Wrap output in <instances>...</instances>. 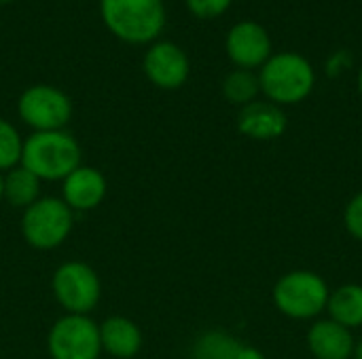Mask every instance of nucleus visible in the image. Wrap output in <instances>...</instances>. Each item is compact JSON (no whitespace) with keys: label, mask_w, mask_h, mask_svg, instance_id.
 I'll list each match as a JSON object with an SVG mask.
<instances>
[{"label":"nucleus","mask_w":362,"mask_h":359,"mask_svg":"<svg viewBox=\"0 0 362 359\" xmlns=\"http://www.w3.org/2000/svg\"><path fill=\"white\" fill-rule=\"evenodd\" d=\"M257 74L263 99L274 102L280 108L305 102L316 87L312 61L295 51L274 53Z\"/></svg>","instance_id":"f257e3e1"},{"label":"nucleus","mask_w":362,"mask_h":359,"mask_svg":"<svg viewBox=\"0 0 362 359\" xmlns=\"http://www.w3.org/2000/svg\"><path fill=\"white\" fill-rule=\"evenodd\" d=\"M21 165L40 182H62L83 165V150L68 129L36 131L23 140Z\"/></svg>","instance_id":"f03ea898"},{"label":"nucleus","mask_w":362,"mask_h":359,"mask_svg":"<svg viewBox=\"0 0 362 359\" xmlns=\"http://www.w3.org/2000/svg\"><path fill=\"white\" fill-rule=\"evenodd\" d=\"M100 17L125 44H153L168 21L163 0H100Z\"/></svg>","instance_id":"7ed1b4c3"},{"label":"nucleus","mask_w":362,"mask_h":359,"mask_svg":"<svg viewBox=\"0 0 362 359\" xmlns=\"http://www.w3.org/2000/svg\"><path fill=\"white\" fill-rule=\"evenodd\" d=\"M331 288L327 279L308 269H295L284 273L272 290L274 307L288 320L314 322L327 311Z\"/></svg>","instance_id":"20e7f679"},{"label":"nucleus","mask_w":362,"mask_h":359,"mask_svg":"<svg viewBox=\"0 0 362 359\" xmlns=\"http://www.w3.org/2000/svg\"><path fill=\"white\" fill-rule=\"evenodd\" d=\"M19 229L30 248L38 252H51L62 248L72 235L74 212L62 201V197H40L21 212Z\"/></svg>","instance_id":"39448f33"},{"label":"nucleus","mask_w":362,"mask_h":359,"mask_svg":"<svg viewBox=\"0 0 362 359\" xmlns=\"http://www.w3.org/2000/svg\"><path fill=\"white\" fill-rule=\"evenodd\" d=\"M51 292L64 313L91 315L102 300V279L83 260H66L51 275Z\"/></svg>","instance_id":"423d86ee"},{"label":"nucleus","mask_w":362,"mask_h":359,"mask_svg":"<svg viewBox=\"0 0 362 359\" xmlns=\"http://www.w3.org/2000/svg\"><path fill=\"white\" fill-rule=\"evenodd\" d=\"M72 99L66 91L53 85H32L17 97L19 121L36 131H59L72 121Z\"/></svg>","instance_id":"0eeeda50"},{"label":"nucleus","mask_w":362,"mask_h":359,"mask_svg":"<svg viewBox=\"0 0 362 359\" xmlns=\"http://www.w3.org/2000/svg\"><path fill=\"white\" fill-rule=\"evenodd\" d=\"M47 351L51 359H100V324L91 315L64 313L49 328Z\"/></svg>","instance_id":"6e6552de"},{"label":"nucleus","mask_w":362,"mask_h":359,"mask_svg":"<svg viewBox=\"0 0 362 359\" xmlns=\"http://www.w3.org/2000/svg\"><path fill=\"white\" fill-rule=\"evenodd\" d=\"M142 72L151 85L163 91L180 89L191 74V61L182 47L172 40H155L142 57Z\"/></svg>","instance_id":"1a4fd4ad"},{"label":"nucleus","mask_w":362,"mask_h":359,"mask_svg":"<svg viewBox=\"0 0 362 359\" xmlns=\"http://www.w3.org/2000/svg\"><path fill=\"white\" fill-rule=\"evenodd\" d=\"M227 57L235 68L242 70H261V66L274 55L272 36L267 28L259 21L244 19L229 28L225 38Z\"/></svg>","instance_id":"9d476101"},{"label":"nucleus","mask_w":362,"mask_h":359,"mask_svg":"<svg viewBox=\"0 0 362 359\" xmlns=\"http://www.w3.org/2000/svg\"><path fill=\"white\" fill-rule=\"evenodd\" d=\"M108 195L106 176L93 165H78L68 178L59 182L62 201L74 212L85 214L98 209Z\"/></svg>","instance_id":"9b49d317"},{"label":"nucleus","mask_w":362,"mask_h":359,"mask_svg":"<svg viewBox=\"0 0 362 359\" xmlns=\"http://www.w3.org/2000/svg\"><path fill=\"white\" fill-rule=\"evenodd\" d=\"M288 127V116L284 108L267 99H255L240 108L238 131L255 142H272L284 135Z\"/></svg>","instance_id":"f8f14e48"},{"label":"nucleus","mask_w":362,"mask_h":359,"mask_svg":"<svg viewBox=\"0 0 362 359\" xmlns=\"http://www.w3.org/2000/svg\"><path fill=\"white\" fill-rule=\"evenodd\" d=\"M308 351L316 359H352L356 339L352 330L325 317L314 320L305 334Z\"/></svg>","instance_id":"ddd939ff"},{"label":"nucleus","mask_w":362,"mask_h":359,"mask_svg":"<svg viewBox=\"0 0 362 359\" xmlns=\"http://www.w3.org/2000/svg\"><path fill=\"white\" fill-rule=\"evenodd\" d=\"M102 353L112 359H134L144 347L140 326L125 315H110L100 324Z\"/></svg>","instance_id":"4468645a"},{"label":"nucleus","mask_w":362,"mask_h":359,"mask_svg":"<svg viewBox=\"0 0 362 359\" xmlns=\"http://www.w3.org/2000/svg\"><path fill=\"white\" fill-rule=\"evenodd\" d=\"M42 182L28 171L23 165H17L2 174V201L15 209H25L36 203L42 195Z\"/></svg>","instance_id":"2eb2a0df"},{"label":"nucleus","mask_w":362,"mask_h":359,"mask_svg":"<svg viewBox=\"0 0 362 359\" xmlns=\"http://www.w3.org/2000/svg\"><path fill=\"white\" fill-rule=\"evenodd\" d=\"M329 320L337 322L348 330L362 328V286L361 284H344L331 290L327 311Z\"/></svg>","instance_id":"dca6fc26"},{"label":"nucleus","mask_w":362,"mask_h":359,"mask_svg":"<svg viewBox=\"0 0 362 359\" xmlns=\"http://www.w3.org/2000/svg\"><path fill=\"white\" fill-rule=\"evenodd\" d=\"M242 349L238 336L227 330H206L193 343V359H235Z\"/></svg>","instance_id":"f3484780"},{"label":"nucleus","mask_w":362,"mask_h":359,"mask_svg":"<svg viewBox=\"0 0 362 359\" xmlns=\"http://www.w3.org/2000/svg\"><path fill=\"white\" fill-rule=\"evenodd\" d=\"M223 95L227 102L235 104V106H248L255 99H259L261 95V85H259V74L252 70H242L235 68L231 70L225 78H223Z\"/></svg>","instance_id":"a211bd4d"},{"label":"nucleus","mask_w":362,"mask_h":359,"mask_svg":"<svg viewBox=\"0 0 362 359\" xmlns=\"http://www.w3.org/2000/svg\"><path fill=\"white\" fill-rule=\"evenodd\" d=\"M23 140L17 125L0 116V174L21 165Z\"/></svg>","instance_id":"6ab92c4d"},{"label":"nucleus","mask_w":362,"mask_h":359,"mask_svg":"<svg viewBox=\"0 0 362 359\" xmlns=\"http://www.w3.org/2000/svg\"><path fill=\"white\" fill-rule=\"evenodd\" d=\"M185 4L197 19H216L231 8L233 0H185Z\"/></svg>","instance_id":"aec40b11"},{"label":"nucleus","mask_w":362,"mask_h":359,"mask_svg":"<svg viewBox=\"0 0 362 359\" xmlns=\"http://www.w3.org/2000/svg\"><path fill=\"white\" fill-rule=\"evenodd\" d=\"M344 224H346V231L362 243V190L356 193L348 203H346V209H344Z\"/></svg>","instance_id":"412c9836"},{"label":"nucleus","mask_w":362,"mask_h":359,"mask_svg":"<svg viewBox=\"0 0 362 359\" xmlns=\"http://www.w3.org/2000/svg\"><path fill=\"white\" fill-rule=\"evenodd\" d=\"M350 66H352V53H348V51H335L333 55H329V59L325 63V72H327V76L337 78Z\"/></svg>","instance_id":"4be33fe9"},{"label":"nucleus","mask_w":362,"mask_h":359,"mask_svg":"<svg viewBox=\"0 0 362 359\" xmlns=\"http://www.w3.org/2000/svg\"><path fill=\"white\" fill-rule=\"evenodd\" d=\"M235 359H267V355H265L261 349H257V347L242 345V349H240V353H238V358Z\"/></svg>","instance_id":"5701e85b"},{"label":"nucleus","mask_w":362,"mask_h":359,"mask_svg":"<svg viewBox=\"0 0 362 359\" xmlns=\"http://www.w3.org/2000/svg\"><path fill=\"white\" fill-rule=\"evenodd\" d=\"M352 359H362V339L356 341V347H354V358Z\"/></svg>","instance_id":"b1692460"},{"label":"nucleus","mask_w":362,"mask_h":359,"mask_svg":"<svg viewBox=\"0 0 362 359\" xmlns=\"http://www.w3.org/2000/svg\"><path fill=\"white\" fill-rule=\"evenodd\" d=\"M356 87H358V95L362 97V66L361 70H358V76H356Z\"/></svg>","instance_id":"393cba45"},{"label":"nucleus","mask_w":362,"mask_h":359,"mask_svg":"<svg viewBox=\"0 0 362 359\" xmlns=\"http://www.w3.org/2000/svg\"><path fill=\"white\" fill-rule=\"evenodd\" d=\"M0 203H2V174H0Z\"/></svg>","instance_id":"a878e982"},{"label":"nucleus","mask_w":362,"mask_h":359,"mask_svg":"<svg viewBox=\"0 0 362 359\" xmlns=\"http://www.w3.org/2000/svg\"><path fill=\"white\" fill-rule=\"evenodd\" d=\"M8 2H13V0H0V4H8Z\"/></svg>","instance_id":"bb28decb"},{"label":"nucleus","mask_w":362,"mask_h":359,"mask_svg":"<svg viewBox=\"0 0 362 359\" xmlns=\"http://www.w3.org/2000/svg\"><path fill=\"white\" fill-rule=\"evenodd\" d=\"M361 159H362V150H361Z\"/></svg>","instance_id":"cd10ccee"}]
</instances>
